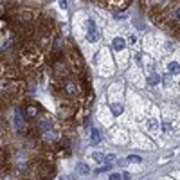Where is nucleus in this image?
<instances>
[{
	"instance_id": "nucleus-4",
	"label": "nucleus",
	"mask_w": 180,
	"mask_h": 180,
	"mask_svg": "<svg viewBox=\"0 0 180 180\" xmlns=\"http://www.w3.org/2000/svg\"><path fill=\"white\" fill-rule=\"evenodd\" d=\"M76 171L79 173V175H86V173H88L90 169H88V166H86V164H78V168H76Z\"/></svg>"
},
{
	"instance_id": "nucleus-12",
	"label": "nucleus",
	"mask_w": 180,
	"mask_h": 180,
	"mask_svg": "<svg viewBox=\"0 0 180 180\" xmlns=\"http://www.w3.org/2000/svg\"><path fill=\"white\" fill-rule=\"evenodd\" d=\"M110 180H121V175H117V173H112V175H110Z\"/></svg>"
},
{
	"instance_id": "nucleus-13",
	"label": "nucleus",
	"mask_w": 180,
	"mask_h": 180,
	"mask_svg": "<svg viewBox=\"0 0 180 180\" xmlns=\"http://www.w3.org/2000/svg\"><path fill=\"white\" fill-rule=\"evenodd\" d=\"M135 40H137V38H135V34H130V38H128V43H130V45H133V43H135Z\"/></svg>"
},
{
	"instance_id": "nucleus-8",
	"label": "nucleus",
	"mask_w": 180,
	"mask_h": 180,
	"mask_svg": "<svg viewBox=\"0 0 180 180\" xmlns=\"http://www.w3.org/2000/svg\"><path fill=\"white\" fill-rule=\"evenodd\" d=\"M112 112H114L115 115H119V114H121V112H123V108H121V106H119V104H114V106H112Z\"/></svg>"
},
{
	"instance_id": "nucleus-9",
	"label": "nucleus",
	"mask_w": 180,
	"mask_h": 180,
	"mask_svg": "<svg viewBox=\"0 0 180 180\" xmlns=\"http://www.w3.org/2000/svg\"><path fill=\"white\" fill-rule=\"evenodd\" d=\"M94 158L97 162H104V155H103V153H94Z\"/></svg>"
},
{
	"instance_id": "nucleus-14",
	"label": "nucleus",
	"mask_w": 180,
	"mask_h": 180,
	"mask_svg": "<svg viewBox=\"0 0 180 180\" xmlns=\"http://www.w3.org/2000/svg\"><path fill=\"white\" fill-rule=\"evenodd\" d=\"M164 130H166V131H171V126H169L168 123H164Z\"/></svg>"
},
{
	"instance_id": "nucleus-6",
	"label": "nucleus",
	"mask_w": 180,
	"mask_h": 180,
	"mask_svg": "<svg viewBox=\"0 0 180 180\" xmlns=\"http://www.w3.org/2000/svg\"><path fill=\"white\" fill-rule=\"evenodd\" d=\"M99 141H101V137H99V131H97V130H92V139H90V142H92V144H97Z\"/></svg>"
},
{
	"instance_id": "nucleus-10",
	"label": "nucleus",
	"mask_w": 180,
	"mask_h": 180,
	"mask_svg": "<svg viewBox=\"0 0 180 180\" xmlns=\"http://www.w3.org/2000/svg\"><path fill=\"white\" fill-rule=\"evenodd\" d=\"M104 162H106V164L115 162V155H106V157H104Z\"/></svg>"
},
{
	"instance_id": "nucleus-16",
	"label": "nucleus",
	"mask_w": 180,
	"mask_h": 180,
	"mask_svg": "<svg viewBox=\"0 0 180 180\" xmlns=\"http://www.w3.org/2000/svg\"><path fill=\"white\" fill-rule=\"evenodd\" d=\"M59 180H63V178H59Z\"/></svg>"
},
{
	"instance_id": "nucleus-11",
	"label": "nucleus",
	"mask_w": 180,
	"mask_h": 180,
	"mask_svg": "<svg viewBox=\"0 0 180 180\" xmlns=\"http://www.w3.org/2000/svg\"><path fill=\"white\" fill-rule=\"evenodd\" d=\"M169 70L177 74V72H178V67H177V63H171V65H169Z\"/></svg>"
},
{
	"instance_id": "nucleus-5",
	"label": "nucleus",
	"mask_w": 180,
	"mask_h": 180,
	"mask_svg": "<svg viewBox=\"0 0 180 180\" xmlns=\"http://www.w3.org/2000/svg\"><path fill=\"white\" fill-rule=\"evenodd\" d=\"M158 81H160V76H158V74H151L148 78V85H157Z\"/></svg>"
},
{
	"instance_id": "nucleus-15",
	"label": "nucleus",
	"mask_w": 180,
	"mask_h": 180,
	"mask_svg": "<svg viewBox=\"0 0 180 180\" xmlns=\"http://www.w3.org/2000/svg\"><path fill=\"white\" fill-rule=\"evenodd\" d=\"M0 128H2V124H0Z\"/></svg>"
},
{
	"instance_id": "nucleus-2",
	"label": "nucleus",
	"mask_w": 180,
	"mask_h": 180,
	"mask_svg": "<svg viewBox=\"0 0 180 180\" xmlns=\"http://www.w3.org/2000/svg\"><path fill=\"white\" fill-rule=\"evenodd\" d=\"M86 36H88V42H97L99 40V32L96 29H88V34Z\"/></svg>"
},
{
	"instance_id": "nucleus-7",
	"label": "nucleus",
	"mask_w": 180,
	"mask_h": 180,
	"mask_svg": "<svg viewBox=\"0 0 180 180\" xmlns=\"http://www.w3.org/2000/svg\"><path fill=\"white\" fill-rule=\"evenodd\" d=\"M128 162H135V164H139V162H141V157H137V155H130V157H128Z\"/></svg>"
},
{
	"instance_id": "nucleus-3",
	"label": "nucleus",
	"mask_w": 180,
	"mask_h": 180,
	"mask_svg": "<svg viewBox=\"0 0 180 180\" xmlns=\"http://www.w3.org/2000/svg\"><path fill=\"white\" fill-rule=\"evenodd\" d=\"M38 114V108H36V106H27V108H25V117H34Z\"/></svg>"
},
{
	"instance_id": "nucleus-1",
	"label": "nucleus",
	"mask_w": 180,
	"mask_h": 180,
	"mask_svg": "<svg viewBox=\"0 0 180 180\" xmlns=\"http://www.w3.org/2000/svg\"><path fill=\"white\" fill-rule=\"evenodd\" d=\"M112 47H114V51H123L124 49V40L119 38V36H115L114 42H112Z\"/></svg>"
}]
</instances>
